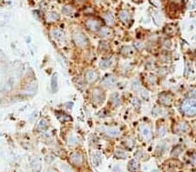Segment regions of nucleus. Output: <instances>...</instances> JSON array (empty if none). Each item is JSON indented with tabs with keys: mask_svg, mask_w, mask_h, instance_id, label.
<instances>
[{
	"mask_svg": "<svg viewBox=\"0 0 196 172\" xmlns=\"http://www.w3.org/2000/svg\"><path fill=\"white\" fill-rule=\"evenodd\" d=\"M182 111L188 117L196 115V98L188 97L182 103Z\"/></svg>",
	"mask_w": 196,
	"mask_h": 172,
	"instance_id": "obj_1",
	"label": "nucleus"
},
{
	"mask_svg": "<svg viewBox=\"0 0 196 172\" xmlns=\"http://www.w3.org/2000/svg\"><path fill=\"white\" fill-rule=\"evenodd\" d=\"M72 38L77 46L78 47H85L87 44V38L83 32L81 31H75L72 34Z\"/></svg>",
	"mask_w": 196,
	"mask_h": 172,
	"instance_id": "obj_2",
	"label": "nucleus"
},
{
	"mask_svg": "<svg viewBox=\"0 0 196 172\" xmlns=\"http://www.w3.org/2000/svg\"><path fill=\"white\" fill-rule=\"evenodd\" d=\"M92 101L95 103H97V104H101L105 100V94L100 89L95 88V89L92 91Z\"/></svg>",
	"mask_w": 196,
	"mask_h": 172,
	"instance_id": "obj_3",
	"label": "nucleus"
},
{
	"mask_svg": "<svg viewBox=\"0 0 196 172\" xmlns=\"http://www.w3.org/2000/svg\"><path fill=\"white\" fill-rule=\"evenodd\" d=\"M159 102L164 106H170L173 103V96L169 93H161L159 97Z\"/></svg>",
	"mask_w": 196,
	"mask_h": 172,
	"instance_id": "obj_4",
	"label": "nucleus"
},
{
	"mask_svg": "<svg viewBox=\"0 0 196 172\" xmlns=\"http://www.w3.org/2000/svg\"><path fill=\"white\" fill-rule=\"evenodd\" d=\"M86 27L92 31H97L100 27V22L95 18H89L86 23Z\"/></svg>",
	"mask_w": 196,
	"mask_h": 172,
	"instance_id": "obj_5",
	"label": "nucleus"
},
{
	"mask_svg": "<svg viewBox=\"0 0 196 172\" xmlns=\"http://www.w3.org/2000/svg\"><path fill=\"white\" fill-rule=\"evenodd\" d=\"M189 130V126L186 122H179L174 125V132L176 133H186Z\"/></svg>",
	"mask_w": 196,
	"mask_h": 172,
	"instance_id": "obj_6",
	"label": "nucleus"
},
{
	"mask_svg": "<svg viewBox=\"0 0 196 172\" xmlns=\"http://www.w3.org/2000/svg\"><path fill=\"white\" fill-rule=\"evenodd\" d=\"M86 80L87 83H92L98 79V73H97L95 71H92V70H90V71H87L86 73Z\"/></svg>",
	"mask_w": 196,
	"mask_h": 172,
	"instance_id": "obj_7",
	"label": "nucleus"
},
{
	"mask_svg": "<svg viewBox=\"0 0 196 172\" xmlns=\"http://www.w3.org/2000/svg\"><path fill=\"white\" fill-rule=\"evenodd\" d=\"M70 160L74 165H80L83 162V156L79 152H74L71 155Z\"/></svg>",
	"mask_w": 196,
	"mask_h": 172,
	"instance_id": "obj_8",
	"label": "nucleus"
},
{
	"mask_svg": "<svg viewBox=\"0 0 196 172\" xmlns=\"http://www.w3.org/2000/svg\"><path fill=\"white\" fill-rule=\"evenodd\" d=\"M117 82L116 77L114 76H108V77H105L102 81V84L106 87H112Z\"/></svg>",
	"mask_w": 196,
	"mask_h": 172,
	"instance_id": "obj_9",
	"label": "nucleus"
},
{
	"mask_svg": "<svg viewBox=\"0 0 196 172\" xmlns=\"http://www.w3.org/2000/svg\"><path fill=\"white\" fill-rule=\"evenodd\" d=\"M98 35L103 38H110L112 36V30L108 27H103L98 31Z\"/></svg>",
	"mask_w": 196,
	"mask_h": 172,
	"instance_id": "obj_10",
	"label": "nucleus"
},
{
	"mask_svg": "<svg viewBox=\"0 0 196 172\" xmlns=\"http://www.w3.org/2000/svg\"><path fill=\"white\" fill-rule=\"evenodd\" d=\"M164 32L167 36H174L177 32V27L174 24H167L164 28Z\"/></svg>",
	"mask_w": 196,
	"mask_h": 172,
	"instance_id": "obj_11",
	"label": "nucleus"
},
{
	"mask_svg": "<svg viewBox=\"0 0 196 172\" xmlns=\"http://www.w3.org/2000/svg\"><path fill=\"white\" fill-rule=\"evenodd\" d=\"M46 21L48 23H52V22H55L59 18V16H58V14L56 13V12H53V11H51L48 12V13L46 14Z\"/></svg>",
	"mask_w": 196,
	"mask_h": 172,
	"instance_id": "obj_12",
	"label": "nucleus"
},
{
	"mask_svg": "<svg viewBox=\"0 0 196 172\" xmlns=\"http://www.w3.org/2000/svg\"><path fill=\"white\" fill-rule=\"evenodd\" d=\"M51 88L52 92H56L58 89V74L54 73L51 79Z\"/></svg>",
	"mask_w": 196,
	"mask_h": 172,
	"instance_id": "obj_13",
	"label": "nucleus"
},
{
	"mask_svg": "<svg viewBox=\"0 0 196 172\" xmlns=\"http://www.w3.org/2000/svg\"><path fill=\"white\" fill-rule=\"evenodd\" d=\"M52 34V36H53V38L57 40H63L65 38L64 32L61 30H59V29H55V30H53Z\"/></svg>",
	"mask_w": 196,
	"mask_h": 172,
	"instance_id": "obj_14",
	"label": "nucleus"
},
{
	"mask_svg": "<svg viewBox=\"0 0 196 172\" xmlns=\"http://www.w3.org/2000/svg\"><path fill=\"white\" fill-rule=\"evenodd\" d=\"M119 18L125 24H128L129 21H130V15H129V13L126 10H121Z\"/></svg>",
	"mask_w": 196,
	"mask_h": 172,
	"instance_id": "obj_15",
	"label": "nucleus"
},
{
	"mask_svg": "<svg viewBox=\"0 0 196 172\" xmlns=\"http://www.w3.org/2000/svg\"><path fill=\"white\" fill-rule=\"evenodd\" d=\"M112 59H111V58H106V59H103L100 61L99 65L101 69L106 70L110 68L112 66Z\"/></svg>",
	"mask_w": 196,
	"mask_h": 172,
	"instance_id": "obj_16",
	"label": "nucleus"
},
{
	"mask_svg": "<svg viewBox=\"0 0 196 172\" xmlns=\"http://www.w3.org/2000/svg\"><path fill=\"white\" fill-rule=\"evenodd\" d=\"M105 132L106 133L107 136L112 137H117L118 135H120V131L116 128H108L105 130Z\"/></svg>",
	"mask_w": 196,
	"mask_h": 172,
	"instance_id": "obj_17",
	"label": "nucleus"
},
{
	"mask_svg": "<svg viewBox=\"0 0 196 172\" xmlns=\"http://www.w3.org/2000/svg\"><path fill=\"white\" fill-rule=\"evenodd\" d=\"M121 53L126 57H131L133 55V49L131 46H124L121 48Z\"/></svg>",
	"mask_w": 196,
	"mask_h": 172,
	"instance_id": "obj_18",
	"label": "nucleus"
},
{
	"mask_svg": "<svg viewBox=\"0 0 196 172\" xmlns=\"http://www.w3.org/2000/svg\"><path fill=\"white\" fill-rule=\"evenodd\" d=\"M111 102H112V104L115 107H117L119 104H120V95H119V93L115 92L111 96Z\"/></svg>",
	"mask_w": 196,
	"mask_h": 172,
	"instance_id": "obj_19",
	"label": "nucleus"
},
{
	"mask_svg": "<svg viewBox=\"0 0 196 172\" xmlns=\"http://www.w3.org/2000/svg\"><path fill=\"white\" fill-rule=\"evenodd\" d=\"M37 90V83H30L29 85H27L24 90V92L26 94H34L35 91Z\"/></svg>",
	"mask_w": 196,
	"mask_h": 172,
	"instance_id": "obj_20",
	"label": "nucleus"
},
{
	"mask_svg": "<svg viewBox=\"0 0 196 172\" xmlns=\"http://www.w3.org/2000/svg\"><path fill=\"white\" fill-rule=\"evenodd\" d=\"M104 19L108 25H112V24H113V23H114L113 16H112V13H110V12H106V13L105 14Z\"/></svg>",
	"mask_w": 196,
	"mask_h": 172,
	"instance_id": "obj_21",
	"label": "nucleus"
},
{
	"mask_svg": "<svg viewBox=\"0 0 196 172\" xmlns=\"http://www.w3.org/2000/svg\"><path fill=\"white\" fill-rule=\"evenodd\" d=\"M141 130H142V134L145 137V138L147 139V140H150V139L152 138V132H151L150 129L146 126H144V127H142Z\"/></svg>",
	"mask_w": 196,
	"mask_h": 172,
	"instance_id": "obj_22",
	"label": "nucleus"
},
{
	"mask_svg": "<svg viewBox=\"0 0 196 172\" xmlns=\"http://www.w3.org/2000/svg\"><path fill=\"white\" fill-rule=\"evenodd\" d=\"M138 169H139L138 162L135 160H131L130 162L128 163V170H130V171L133 172V171H136Z\"/></svg>",
	"mask_w": 196,
	"mask_h": 172,
	"instance_id": "obj_23",
	"label": "nucleus"
},
{
	"mask_svg": "<svg viewBox=\"0 0 196 172\" xmlns=\"http://www.w3.org/2000/svg\"><path fill=\"white\" fill-rule=\"evenodd\" d=\"M47 126H48V122L45 119H41L39 121V123H38V129L39 131H44V130H45L47 128Z\"/></svg>",
	"mask_w": 196,
	"mask_h": 172,
	"instance_id": "obj_24",
	"label": "nucleus"
},
{
	"mask_svg": "<svg viewBox=\"0 0 196 172\" xmlns=\"http://www.w3.org/2000/svg\"><path fill=\"white\" fill-rule=\"evenodd\" d=\"M63 13L65 15H72L73 13V9L70 5H65L63 7Z\"/></svg>",
	"mask_w": 196,
	"mask_h": 172,
	"instance_id": "obj_25",
	"label": "nucleus"
},
{
	"mask_svg": "<svg viewBox=\"0 0 196 172\" xmlns=\"http://www.w3.org/2000/svg\"><path fill=\"white\" fill-rule=\"evenodd\" d=\"M166 134V128L165 126H163V125H161V126H160V128H159L158 130V135L159 137H165Z\"/></svg>",
	"mask_w": 196,
	"mask_h": 172,
	"instance_id": "obj_26",
	"label": "nucleus"
},
{
	"mask_svg": "<svg viewBox=\"0 0 196 172\" xmlns=\"http://www.w3.org/2000/svg\"><path fill=\"white\" fill-rule=\"evenodd\" d=\"M132 89L133 91H139L140 89V83L139 82V80L135 79L132 82Z\"/></svg>",
	"mask_w": 196,
	"mask_h": 172,
	"instance_id": "obj_27",
	"label": "nucleus"
},
{
	"mask_svg": "<svg viewBox=\"0 0 196 172\" xmlns=\"http://www.w3.org/2000/svg\"><path fill=\"white\" fill-rule=\"evenodd\" d=\"M132 103L135 109H139L140 107V99L137 98V97H133V98L132 99Z\"/></svg>",
	"mask_w": 196,
	"mask_h": 172,
	"instance_id": "obj_28",
	"label": "nucleus"
},
{
	"mask_svg": "<svg viewBox=\"0 0 196 172\" xmlns=\"http://www.w3.org/2000/svg\"><path fill=\"white\" fill-rule=\"evenodd\" d=\"M99 50L101 51H106L109 50V46H108V44H106V42H101L99 44Z\"/></svg>",
	"mask_w": 196,
	"mask_h": 172,
	"instance_id": "obj_29",
	"label": "nucleus"
},
{
	"mask_svg": "<svg viewBox=\"0 0 196 172\" xmlns=\"http://www.w3.org/2000/svg\"><path fill=\"white\" fill-rule=\"evenodd\" d=\"M58 119H59L61 122H67V121L71 120V117H69L68 115L61 114L60 116H58Z\"/></svg>",
	"mask_w": 196,
	"mask_h": 172,
	"instance_id": "obj_30",
	"label": "nucleus"
},
{
	"mask_svg": "<svg viewBox=\"0 0 196 172\" xmlns=\"http://www.w3.org/2000/svg\"><path fill=\"white\" fill-rule=\"evenodd\" d=\"M140 96H141V98L142 99H144L146 101H148V99H149V94H148V92L146 90H142V91H141Z\"/></svg>",
	"mask_w": 196,
	"mask_h": 172,
	"instance_id": "obj_31",
	"label": "nucleus"
},
{
	"mask_svg": "<svg viewBox=\"0 0 196 172\" xmlns=\"http://www.w3.org/2000/svg\"><path fill=\"white\" fill-rule=\"evenodd\" d=\"M115 155H116L117 157H120V158H126V152L123 151V150H117Z\"/></svg>",
	"mask_w": 196,
	"mask_h": 172,
	"instance_id": "obj_32",
	"label": "nucleus"
},
{
	"mask_svg": "<svg viewBox=\"0 0 196 172\" xmlns=\"http://www.w3.org/2000/svg\"><path fill=\"white\" fill-rule=\"evenodd\" d=\"M170 3L174 5L177 6V7H180L183 4V0H169Z\"/></svg>",
	"mask_w": 196,
	"mask_h": 172,
	"instance_id": "obj_33",
	"label": "nucleus"
},
{
	"mask_svg": "<svg viewBox=\"0 0 196 172\" xmlns=\"http://www.w3.org/2000/svg\"><path fill=\"white\" fill-rule=\"evenodd\" d=\"M182 151V149L180 148V146H177L176 148H174V150H173L172 151V156H178L179 154H180V152Z\"/></svg>",
	"mask_w": 196,
	"mask_h": 172,
	"instance_id": "obj_34",
	"label": "nucleus"
},
{
	"mask_svg": "<svg viewBox=\"0 0 196 172\" xmlns=\"http://www.w3.org/2000/svg\"><path fill=\"white\" fill-rule=\"evenodd\" d=\"M134 47L136 48L138 51H141V50L144 49V44H143L141 42L136 41V42H134Z\"/></svg>",
	"mask_w": 196,
	"mask_h": 172,
	"instance_id": "obj_35",
	"label": "nucleus"
},
{
	"mask_svg": "<svg viewBox=\"0 0 196 172\" xmlns=\"http://www.w3.org/2000/svg\"><path fill=\"white\" fill-rule=\"evenodd\" d=\"M188 97H192V98H196V88L192 89L189 93H188Z\"/></svg>",
	"mask_w": 196,
	"mask_h": 172,
	"instance_id": "obj_36",
	"label": "nucleus"
},
{
	"mask_svg": "<svg viewBox=\"0 0 196 172\" xmlns=\"http://www.w3.org/2000/svg\"><path fill=\"white\" fill-rule=\"evenodd\" d=\"M68 142H69V144H75L77 142V139H76V137H74V136H71L70 137H69V139H68Z\"/></svg>",
	"mask_w": 196,
	"mask_h": 172,
	"instance_id": "obj_37",
	"label": "nucleus"
},
{
	"mask_svg": "<svg viewBox=\"0 0 196 172\" xmlns=\"http://www.w3.org/2000/svg\"><path fill=\"white\" fill-rule=\"evenodd\" d=\"M93 161H94V163H95V165H98V164L99 163V162H100L99 154H98V153H97V154L93 156Z\"/></svg>",
	"mask_w": 196,
	"mask_h": 172,
	"instance_id": "obj_38",
	"label": "nucleus"
},
{
	"mask_svg": "<svg viewBox=\"0 0 196 172\" xmlns=\"http://www.w3.org/2000/svg\"><path fill=\"white\" fill-rule=\"evenodd\" d=\"M160 113H161V110L158 108V107H154V109L152 110V115L153 116H158Z\"/></svg>",
	"mask_w": 196,
	"mask_h": 172,
	"instance_id": "obj_39",
	"label": "nucleus"
},
{
	"mask_svg": "<svg viewBox=\"0 0 196 172\" xmlns=\"http://www.w3.org/2000/svg\"><path fill=\"white\" fill-rule=\"evenodd\" d=\"M163 46H164L165 48H166V49H169V48L171 47V42H170V40H168V39L165 40L164 43H163Z\"/></svg>",
	"mask_w": 196,
	"mask_h": 172,
	"instance_id": "obj_40",
	"label": "nucleus"
},
{
	"mask_svg": "<svg viewBox=\"0 0 196 172\" xmlns=\"http://www.w3.org/2000/svg\"><path fill=\"white\" fill-rule=\"evenodd\" d=\"M191 161H192L193 163L196 164V155H194V156H192V158H191Z\"/></svg>",
	"mask_w": 196,
	"mask_h": 172,
	"instance_id": "obj_41",
	"label": "nucleus"
},
{
	"mask_svg": "<svg viewBox=\"0 0 196 172\" xmlns=\"http://www.w3.org/2000/svg\"><path fill=\"white\" fill-rule=\"evenodd\" d=\"M88 11H90V12H93V10H92V8H87V9H86V10H85V11H84V12H85V13H86V14H87V13H88Z\"/></svg>",
	"mask_w": 196,
	"mask_h": 172,
	"instance_id": "obj_42",
	"label": "nucleus"
},
{
	"mask_svg": "<svg viewBox=\"0 0 196 172\" xmlns=\"http://www.w3.org/2000/svg\"><path fill=\"white\" fill-rule=\"evenodd\" d=\"M76 2H78V4H83L85 2V0H76Z\"/></svg>",
	"mask_w": 196,
	"mask_h": 172,
	"instance_id": "obj_43",
	"label": "nucleus"
},
{
	"mask_svg": "<svg viewBox=\"0 0 196 172\" xmlns=\"http://www.w3.org/2000/svg\"><path fill=\"white\" fill-rule=\"evenodd\" d=\"M194 131H196V123H194Z\"/></svg>",
	"mask_w": 196,
	"mask_h": 172,
	"instance_id": "obj_44",
	"label": "nucleus"
},
{
	"mask_svg": "<svg viewBox=\"0 0 196 172\" xmlns=\"http://www.w3.org/2000/svg\"><path fill=\"white\" fill-rule=\"evenodd\" d=\"M195 39H196V38H195Z\"/></svg>",
	"mask_w": 196,
	"mask_h": 172,
	"instance_id": "obj_45",
	"label": "nucleus"
}]
</instances>
